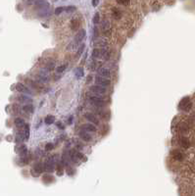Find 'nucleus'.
<instances>
[{"instance_id":"nucleus-1","label":"nucleus","mask_w":195,"mask_h":196,"mask_svg":"<svg viewBox=\"0 0 195 196\" xmlns=\"http://www.w3.org/2000/svg\"><path fill=\"white\" fill-rule=\"evenodd\" d=\"M191 108H192V102L189 97H183L180 103H178V109L182 110V111L188 112L190 111Z\"/></svg>"},{"instance_id":"nucleus-2","label":"nucleus","mask_w":195,"mask_h":196,"mask_svg":"<svg viewBox=\"0 0 195 196\" xmlns=\"http://www.w3.org/2000/svg\"><path fill=\"white\" fill-rule=\"evenodd\" d=\"M54 157H49V158L44 162V171L48 173L54 172Z\"/></svg>"},{"instance_id":"nucleus-3","label":"nucleus","mask_w":195,"mask_h":196,"mask_svg":"<svg viewBox=\"0 0 195 196\" xmlns=\"http://www.w3.org/2000/svg\"><path fill=\"white\" fill-rule=\"evenodd\" d=\"M90 102L93 104V105H95V106H97V107H104L106 105V102L103 100L102 98H100V97H98V96H90Z\"/></svg>"},{"instance_id":"nucleus-4","label":"nucleus","mask_w":195,"mask_h":196,"mask_svg":"<svg viewBox=\"0 0 195 196\" xmlns=\"http://www.w3.org/2000/svg\"><path fill=\"white\" fill-rule=\"evenodd\" d=\"M95 84L97 85H100V86L106 87V86H108V85H110V81L106 78L98 76L95 78Z\"/></svg>"},{"instance_id":"nucleus-5","label":"nucleus","mask_w":195,"mask_h":196,"mask_svg":"<svg viewBox=\"0 0 195 196\" xmlns=\"http://www.w3.org/2000/svg\"><path fill=\"white\" fill-rule=\"evenodd\" d=\"M90 91L96 93V94H105L106 93V88L103 86H100V85H92L90 87Z\"/></svg>"},{"instance_id":"nucleus-6","label":"nucleus","mask_w":195,"mask_h":196,"mask_svg":"<svg viewBox=\"0 0 195 196\" xmlns=\"http://www.w3.org/2000/svg\"><path fill=\"white\" fill-rule=\"evenodd\" d=\"M84 117L87 121H89L91 124H94V125H99V120L97 119V117L92 114V113H86V115H84Z\"/></svg>"},{"instance_id":"nucleus-7","label":"nucleus","mask_w":195,"mask_h":196,"mask_svg":"<svg viewBox=\"0 0 195 196\" xmlns=\"http://www.w3.org/2000/svg\"><path fill=\"white\" fill-rule=\"evenodd\" d=\"M172 156H173V158L175 159L177 161H182L183 158H184V154H183V152H182L180 150H178V149H175V150L172 151Z\"/></svg>"},{"instance_id":"nucleus-8","label":"nucleus","mask_w":195,"mask_h":196,"mask_svg":"<svg viewBox=\"0 0 195 196\" xmlns=\"http://www.w3.org/2000/svg\"><path fill=\"white\" fill-rule=\"evenodd\" d=\"M16 89L18 90L19 92H23V93H27V94H29V89L27 88L26 85L21 84V82H19V84H17V85H16Z\"/></svg>"},{"instance_id":"nucleus-9","label":"nucleus","mask_w":195,"mask_h":196,"mask_svg":"<svg viewBox=\"0 0 195 196\" xmlns=\"http://www.w3.org/2000/svg\"><path fill=\"white\" fill-rule=\"evenodd\" d=\"M97 73H98V76L103 77V78H106V79L110 78V71L109 69L107 68H100Z\"/></svg>"},{"instance_id":"nucleus-10","label":"nucleus","mask_w":195,"mask_h":196,"mask_svg":"<svg viewBox=\"0 0 195 196\" xmlns=\"http://www.w3.org/2000/svg\"><path fill=\"white\" fill-rule=\"evenodd\" d=\"M81 129H83V131H90V132H95L96 131H97L96 126L93 125V124H86V125H83L81 126Z\"/></svg>"},{"instance_id":"nucleus-11","label":"nucleus","mask_w":195,"mask_h":196,"mask_svg":"<svg viewBox=\"0 0 195 196\" xmlns=\"http://www.w3.org/2000/svg\"><path fill=\"white\" fill-rule=\"evenodd\" d=\"M79 136H81V138L82 140H84V141H90L91 140V135L88 133V131H81L79 132Z\"/></svg>"},{"instance_id":"nucleus-12","label":"nucleus","mask_w":195,"mask_h":196,"mask_svg":"<svg viewBox=\"0 0 195 196\" xmlns=\"http://www.w3.org/2000/svg\"><path fill=\"white\" fill-rule=\"evenodd\" d=\"M178 142H180V145L184 149H187L190 147V142H189V140L186 138V137H182Z\"/></svg>"},{"instance_id":"nucleus-13","label":"nucleus","mask_w":195,"mask_h":196,"mask_svg":"<svg viewBox=\"0 0 195 196\" xmlns=\"http://www.w3.org/2000/svg\"><path fill=\"white\" fill-rule=\"evenodd\" d=\"M86 31L84 30H81L79 32H78V34L76 35V42H81V40H83V38L86 37Z\"/></svg>"},{"instance_id":"nucleus-14","label":"nucleus","mask_w":195,"mask_h":196,"mask_svg":"<svg viewBox=\"0 0 195 196\" xmlns=\"http://www.w3.org/2000/svg\"><path fill=\"white\" fill-rule=\"evenodd\" d=\"M44 171V165L41 164V163H37V164L34 165V170H32V172H36L37 175H39Z\"/></svg>"},{"instance_id":"nucleus-15","label":"nucleus","mask_w":195,"mask_h":196,"mask_svg":"<svg viewBox=\"0 0 195 196\" xmlns=\"http://www.w3.org/2000/svg\"><path fill=\"white\" fill-rule=\"evenodd\" d=\"M70 27L73 31H78V29L79 27V22L78 19H73V20L71 21Z\"/></svg>"},{"instance_id":"nucleus-16","label":"nucleus","mask_w":195,"mask_h":196,"mask_svg":"<svg viewBox=\"0 0 195 196\" xmlns=\"http://www.w3.org/2000/svg\"><path fill=\"white\" fill-rule=\"evenodd\" d=\"M112 14H113V17L115 19H121L122 18V13H121V11L119 9H117V8H113L112 9Z\"/></svg>"},{"instance_id":"nucleus-17","label":"nucleus","mask_w":195,"mask_h":196,"mask_svg":"<svg viewBox=\"0 0 195 196\" xmlns=\"http://www.w3.org/2000/svg\"><path fill=\"white\" fill-rule=\"evenodd\" d=\"M17 151H18V153L20 154V155H21L22 157L27 156V146H26V145H22L21 147H20V149H19V150H17Z\"/></svg>"},{"instance_id":"nucleus-18","label":"nucleus","mask_w":195,"mask_h":196,"mask_svg":"<svg viewBox=\"0 0 195 196\" xmlns=\"http://www.w3.org/2000/svg\"><path fill=\"white\" fill-rule=\"evenodd\" d=\"M75 74H76V77L78 79L82 78V77H83V74H84L83 69H82V68H76V71H75Z\"/></svg>"},{"instance_id":"nucleus-19","label":"nucleus","mask_w":195,"mask_h":196,"mask_svg":"<svg viewBox=\"0 0 195 196\" xmlns=\"http://www.w3.org/2000/svg\"><path fill=\"white\" fill-rule=\"evenodd\" d=\"M15 126L18 128H22V126H26L25 125V121L22 118H16L15 119Z\"/></svg>"},{"instance_id":"nucleus-20","label":"nucleus","mask_w":195,"mask_h":196,"mask_svg":"<svg viewBox=\"0 0 195 196\" xmlns=\"http://www.w3.org/2000/svg\"><path fill=\"white\" fill-rule=\"evenodd\" d=\"M54 121H55V118H54V116H52V115H48V116H46V118H45V120H44V122H45V124L46 125H52V124L54 123Z\"/></svg>"},{"instance_id":"nucleus-21","label":"nucleus","mask_w":195,"mask_h":196,"mask_svg":"<svg viewBox=\"0 0 195 196\" xmlns=\"http://www.w3.org/2000/svg\"><path fill=\"white\" fill-rule=\"evenodd\" d=\"M84 47H86V44L84 43H81V45L78 47V51H76V57H81V54L83 53V50H84Z\"/></svg>"},{"instance_id":"nucleus-22","label":"nucleus","mask_w":195,"mask_h":196,"mask_svg":"<svg viewBox=\"0 0 195 196\" xmlns=\"http://www.w3.org/2000/svg\"><path fill=\"white\" fill-rule=\"evenodd\" d=\"M102 30H103V32H108L109 30H110V23L107 20H105L102 23Z\"/></svg>"},{"instance_id":"nucleus-23","label":"nucleus","mask_w":195,"mask_h":196,"mask_svg":"<svg viewBox=\"0 0 195 196\" xmlns=\"http://www.w3.org/2000/svg\"><path fill=\"white\" fill-rule=\"evenodd\" d=\"M100 56H101V50H100V49H98V48L93 49V51H92V57L93 58H98V57H100Z\"/></svg>"},{"instance_id":"nucleus-24","label":"nucleus","mask_w":195,"mask_h":196,"mask_svg":"<svg viewBox=\"0 0 195 196\" xmlns=\"http://www.w3.org/2000/svg\"><path fill=\"white\" fill-rule=\"evenodd\" d=\"M19 100H20L21 102H24V103H26V102L29 103V102L32 101V99L29 98V97H27V96H25V95H21L20 97H19Z\"/></svg>"},{"instance_id":"nucleus-25","label":"nucleus","mask_w":195,"mask_h":196,"mask_svg":"<svg viewBox=\"0 0 195 196\" xmlns=\"http://www.w3.org/2000/svg\"><path fill=\"white\" fill-rule=\"evenodd\" d=\"M24 110L26 112H27V113H32V112H34V106L31 105V104L26 105V106L24 107Z\"/></svg>"},{"instance_id":"nucleus-26","label":"nucleus","mask_w":195,"mask_h":196,"mask_svg":"<svg viewBox=\"0 0 195 196\" xmlns=\"http://www.w3.org/2000/svg\"><path fill=\"white\" fill-rule=\"evenodd\" d=\"M25 137H26V139H29V125L25 126Z\"/></svg>"},{"instance_id":"nucleus-27","label":"nucleus","mask_w":195,"mask_h":196,"mask_svg":"<svg viewBox=\"0 0 195 196\" xmlns=\"http://www.w3.org/2000/svg\"><path fill=\"white\" fill-rule=\"evenodd\" d=\"M43 181H44V183H52V181H53V176L49 175H45L43 176Z\"/></svg>"},{"instance_id":"nucleus-28","label":"nucleus","mask_w":195,"mask_h":196,"mask_svg":"<svg viewBox=\"0 0 195 196\" xmlns=\"http://www.w3.org/2000/svg\"><path fill=\"white\" fill-rule=\"evenodd\" d=\"M76 10V6H68L67 8H65V11L67 13H73V12H75Z\"/></svg>"},{"instance_id":"nucleus-29","label":"nucleus","mask_w":195,"mask_h":196,"mask_svg":"<svg viewBox=\"0 0 195 196\" xmlns=\"http://www.w3.org/2000/svg\"><path fill=\"white\" fill-rule=\"evenodd\" d=\"M117 2L121 5H123V6H128L130 4V0H117Z\"/></svg>"},{"instance_id":"nucleus-30","label":"nucleus","mask_w":195,"mask_h":196,"mask_svg":"<svg viewBox=\"0 0 195 196\" xmlns=\"http://www.w3.org/2000/svg\"><path fill=\"white\" fill-rule=\"evenodd\" d=\"M100 22V16H99V13H96L94 15V17H93V23L95 25L98 24Z\"/></svg>"},{"instance_id":"nucleus-31","label":"nucleus","mask_w":195,"mask_h":196,"mask_svg":"<svg viewBox=\"0 0 195 196\" xmlns=\"http://www.w3.org/2000/svg\"><path fill=\"white\" fill-rule=\"evenodd\" d=\"M64 10H65L64 7H57L56 9H55L54 13H55V15H60V14H62V12Z\"/></svg>"},{"instance_id":"nucleus-32","label":"nucleus","mask_w":195,"mask_h":196,"mask_svg":"<svg viewBox=\"0 0 195 196\" xmlns=\"http://www.w3.org/2000/svg\"><path fill=\"white\" fill-rule=\"evenodd\" d=\"M66 68H67V65H62V66H59L58 68L56 69L57 73H62V72H64L66 70Z\"/></svg>"},{"instance_id":"nucleus-33","label":"nucleus","mask_w":195,"mask_h":196,"mask_svg":"<svg viewBox=\"0 0 195 196\" xmlns=\"http://www.w3.org/2000/svg\"><path fill=\"white\" fill-rule=\"evenodd\" d=\"M57 174H58V176H61L63 174V167L61 164L57 165Z\"/></svg>"},{"instance_id":"nucleus-34","label":"nucleus","mask_w":195,"mask_h":196,"mask_svg":"<svg viewBox=\"0 0 195 196\" xmlns=\"http://www.w3.org/2000/svg\"><path fill=\"white\" fill-rule=\"evenodd\" d=\"M53 148H54V144H53V143H47V144L45 145V150L46 151H50Z\"/></svg>"},{"instance_id":"nucleus-35","label":"nucleus","mask_w":195,"mask_h":196,"mask_svg":"<svg viewBox=\"0 0 195 196\" xmlns=\"http://www.w3.org/2000/svg\"><path fill=\"white\" fill-rule=\"evenodd\" d=\"M98 37V30H97V27H94L93 29V38H96Z\"/></svg>"},{"instance_id":"nucleus-36","label":"nucleus","mask_w":195,"mask_h":196,"mask_svg":"<svg viewBox=\"0 0 195 196\" xmlns=\"http://www.w3.org/2000/svg\"><path fill=\"white\" fill-rule=\"evenodd\" d=\"M98 3H99V0H91V4L93 7H96L98 5Z\"/></svg>"},{"instance_id":"nucleus-37","label":"nucleus","mask_w":195,"mask_h":196,"mask_svg":"<svg viewBox=\"0 0 195 196\" xmlns=\"http://www.w3.org/2000/svg\"><path fill=\"white\" fill-rule=\"evenodd\" d=\"M98 44H100V45H102V46H106V41H104V40H99V42H98Z\"/></svg>"},{"instance_id":"nucleus-38","label":"nucleus","mask_w":195,"mask_h":196,"mask_svg":"<svg viewBox=\"0 0 195 196\" xmlns=\"http://www.w3.org/2000/svg\"><path fill=\"white\" fill-rule=\"evenodd\" d=\"M57 126H58V128H59L60 129H64V126H63L62 124L60 123V122H58V123H57Z\"/></svg>"}]
</instances>
